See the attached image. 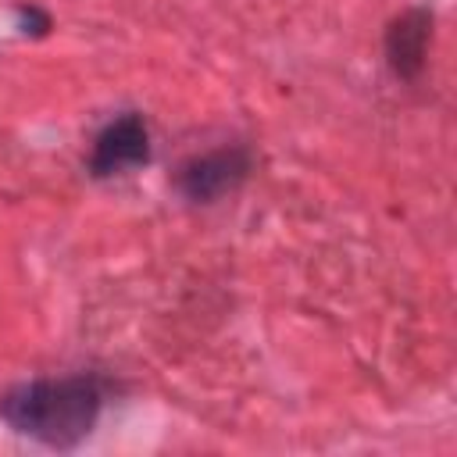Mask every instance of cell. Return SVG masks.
Segmentation results:
<instances>
[{"instance_id":"cell-1","label":"cell","mask_w":457,"mask_h":457,"mask_svg":"<svg viewBox=\"0 0 457 457\" xmlns=\"http://www.w3.org/2000/svg\"><path fill=\"white\" fill-rule=\"evenodd\" d=\"M104 407V389L93 375L21 382L0 400V418L18 432L54 450L79 446Z\"/></svg>"},{"instance_id":"cell-2","label":"cell","mask_w":457,"mask_h":457,"mask_svg":"<svg viewBox=\"0 0 457 457\" xmlns=\"http://www.w3.org/2000/svg\"><path fill=\"white\" fill-rule=\"evenodd\" d=\"M250 175V154L243 146H221L200 157H189L175 171V186L193 204H214L225 193H236Z\"/></svg>"},{"instance_id":"cell-3","label":"cell","mask_w":457,"mask_h":457,"mask_svg":"<svg viewBox=\"0 0 457 457\" xmlns=\"http://www.w3.org/2000/svg\"><path fill=\"white\" fill-rule=\"evenodd\" d=\"M150 161V132L146 121L139 114H121L111 125L100 129V136L93 139V154H89V171L96 179H111V175H125L139 164Z\"/></svg>"},{"instance_id":"cell-4","label":"cell","mask_w":457,"mask_h":457,"mask_svg":"<svg viewBox=\"0 0 457 457\" xmlns=\"http://www.w3.org/2000/svg\"><path fill=\"white\" fill-rule=\"evenodd\" d=\"M432 7L418 4L407 7L400 18L389 21L386 29V61L393 68L396 79L414 82L425 71V57H428V43H432Z\"/></svg>"},{"instance_id":"cell-5","label":"cell","mask_w":457,"mask_h":457,"mask_svg":"<svg viewBox=\"0 0 457 457\" xmlns=\"http://www.w3.org/2000/svg\"><path fill=\"white\" fill-rule=\"evenodd\" d=\"M18 25H21V32H29V25H36V32H46L50 18L39 7H18Z\"/></svg>"}]
</instances>
